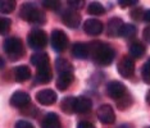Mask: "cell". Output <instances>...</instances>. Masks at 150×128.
<instances>
[{
    "mask_svg": "<svg viewBox=\"0 0 150 128\" xmlns=\"http://www.w3.org/2000/svg\"><path fill=\"white\" fill-rule=\"evenodd\" d=\"M90 48V59L100 67H107L114 60L115 51L110 45L103 41H93L88 44Z\"/></svg>",
    "mask_w": 150,
    "mask_h": 128,
    "instance_id": "cell-1",
    "label": "cell"
},
{
    "mask_svg": "<svg viewBox=\"0 0 150 128\" xmlns=\"http://www.w3.org/2000/svg\"><path fill=\"white\" fill-rule=\"evenodd\" d=\"M19 17L23 21L32 23V25H44L46 22V15L42 11H40L36 5L26 3L19 9Z\"/></svg>",
    "mask_w": 150,
    "mask_h": 128,
    "instance_id": "cell-2",
    "label": "cell"
},
{
    "mask_svg": "<svg viewBox=\"0 0 150 128\" xmlns=\"http://www.w3.org/2000/svg\"><path fill=\"white\" fill-rule=\"evenodd\" d=\"M3 49L11 60H18L21 59L25 54V48H23L22 40L18 37H8L4 40V44H3Z\"/></svg>",
    "mask_w": 150,
    "mask_h": 128,
    "instance_id": "cell-3",
    "label": "cell"
},
{
    "mask_svg": "<svg viewBox=\"0 0 150 128\" xmlns=\"http://www.w3.org/2000/svg\"><path fill=\"white\" fill-rule=\"evenodd\" d=\"M27 44L33 50H41L47 45V33L44 30H32L27 36Z\"/></svg>",
    "mask_w": 150,
    "mask_h": 128,
    "instance_id": "cell-4",
    "label": "cell"
},
{
    "mask_svg": "<svg viewBox=\"0 0 150 128\" xmlns=\"http://www.w3.org/2000/svg\"><path fill=\"white\" fill-rule=\"evenodd\" d=\"M50 44H52V48L57 53H63L68 48V44H69L67 33L62 30H54L52 32V36H50Z\"/></svg>",
    "mask_w": 150,
    "mask_h": 128,
    "instance_id": "cell-5",
    "label": "cell"
},
{
    "mask_svg": "<svg viewBox=\"0 0 150 128\" xmlns=\"http://www.w3.org/2000/svg\"><path fill=\"white\" fill-rule=\"evenodd\" d=\"M107 95L110 97V99L118 100L123 99V97L127 95V87H126L121 81H110V82L107 85Z\"/></svg>",
    "mask_w": 150,
    "mask_h": 128,
    "instance_id": "cell-6",
    "label": "cell"
},
{
    "mask_svg": "<svg viewBox=\"0 0 150 128\" xmlns=\"http://www.w3.org/2000/svg\"><path fill=\"white\" fill-rule=\"evenodd\" d=\"M117 70L123 78H131L135 73V62L131 56H123L117 64Z\"/></svg>",
    "mask_w": 150,
    "mask_h": 128,
    "instance_id": "cell-7",
    "label": "cell"
},
{
    "mask_svg": "<svg viewBox=\"0 0 150 128\" xmlns=\"http://www.w3.org/2000/svg\"><path fill=\"white\" fill-rule=\"evenodd\" d=\"M98 118L104 124H113L115 122V113L109 104H103L98 108Z\"/></svg>",
    "mask_w": 150,
    "mask_h": 128,
    "instance_id": "cell-8",
    "label": "cell"
},
{
    "mask_svg": "<svg viewBox=\"0 0 150 128\" xmlns=\"http://www.w3.org/2000/svg\"><path fill=\"white\" fill-rule=\"evenodd\" d=\"M9 103H11V105L13 108H18V109L22 110L30 105L31 97H30V95L27 92H25V91H16L12 95Z\"/></svg>",
    "mask_w": 150,
    "mask_h": 128,
    "instance_id": "cell-9",
    "label": "cell"
},
{
    "mask_svg": "<svg viewBox=\"0 0 150 128\" xmlns=\"http://www.w3.org/2000/svg\"><path fill=\"white\" fill-rule=\"evenodd\" d=\"M62 21L69 28H77L81 23V14L74 9H66L62 13Z\"/></svg>",
    "mask_w": 150,
    "mask_h": 128,
    "instance_id": "cell-10",
    "label": "cell"
},
{
    "mask_svg": "<svg viewBox=\"0 0 150 128\" xmlns=\"http://www.w3.org/2000/svg\"><path fill=\"white\" fill-rule=\"evenodd\" d=\"M57 94L55 91L50 90V89H45V90H40L36 94V101L39 104H41L44 106L47 105H53L57 101Z\"/></svg>",
    "mask_w": 150,
    "mask_h": 128,
    "instance_id": "cell-11",
    "label": "cell"
},
{
    "mask_svg": "<svg viewBox=\"0 0 150 128\" xmlns=\"http://www.w3.org/2000/svg\"><path fill=\"white\" fill-rule=\"evenodd\" d=\"M125 23L121 18L118 17H113L108 21V27H107V33L109 37H119L121 36V31L123 28Z\"/></svg>",
    "mask_w": 150,
    "mask_h": 128,
    "instance_id": "cell-12",
    "label": "cell"
},
{
    "mask_svg": "<svg viewBox=\"0 0 150 128\" xmlns=\"http://www.w3.org/2000/svg\"><path fill=\"white\" fill-rule=\"evenodd\" d=\"M103 30H104V26L99 19L91 18V19H87V21L83 23V31L86 32L87 35L98 36L103 32Z\"/></svg>",
    "mask_w": 150,
    "mask_h": 128,
    "instance_id": "cell-13",
    "label": "cell"
},
{
    "mask_svg": "<svg viewBox=\"0 0 150 128\" xmlns=\"http://www.w3.org/2000/svg\"><path fill=\"white\" fill-rule=\"evenodd\" d=\"M74 75L73 72H62L58 73V79H57V89L59 91H66L68 87L73 83Z\"/></svg>",
    "mask_w": 150,
    "mask_h": 128,
    "instance_id": "cell-14",
    "label": "cell"
},
{
    "mask_svg": "<svg viewBox=\"0 0 150 128\" xmlns=\"http://www.w3.org/2000/svg\"><path fill=\"white\" fill-rule=\"evenodd\" d=\"M93 108V101L86 96H78L74 101V113L77 114H86Z\"/></svg>",
    "mask_w": 150,
    "mask_h": 128,
    "instance_id": "cell-15",
    "label": "cell"
},
{
    "mask_svg": "<svg viewBox=\"0 0 150 128\" xmlns=\"http://www.w3.org/2000/svg\"><path fill=\"white\" fill-rule=\"evenodd\" d=\"M145 53H146V48H145V45L141 41L135 40V41L129 42V45H128V54L131 55V58L140 59V58H142V56L145 55Z\"/></svg>",
    "mask_w": 150,
    "mask_h": 128,
    "instance_id": "cell-16",
    "label": "cell"
},
{
    "mask_svg": "<svg viewBox=\"0 0 150 128\" xmlns=\"http://www.w3.org/2000/svg\"><path fill=\"white\" fill-rule=\"evenodd\" d=\"M41 128H62V122L57 113H47L41 120Z\"/></svg>",
    "mask_w": 150,
    "mask_h": 128,
    "instance_id": "cell-17",
    "label": "cell"
},
{
    "mask_svg": "<svg viewBox=\"0 0 150 128\" xmlns=\"http://www.w3.org/2000/svg\"><path fill=\"white\" fill-rule=\"evenodd\" d=\"M72 55L77 59H87L90 56V48L88 44L74 42L72 46Z\"/></svg>",
    "mask_w": 150,
    "mask_h": 128,
    "instance_id": "cell-18",
    "label": "cell"
},
{
    "mask_svg": "<svg viewBox=\"0 0 150 128\" xmlns=\"http://www.w3.org/2000/svg\"><path fill=\"white\" fill-rule=\"evenodd\" d=\"M53 78V72L50 65L42 67V68H37L36 70V76H35V83H49Z\"/></svg>",
    "mask_w": 150,
    "mask_h": 128,
    "instance_id": "cell-19",
    "label": "cell"
},
{
    "mask_svg": "<svg viewBox=\"0 0 150 128\" xmlns=\"http://www.w3.org/2000/svg\"><path fill=\"white\" fill-rule=\"evenodd\" d=\"M13 75L17 82H26L31 78V69L27 65H18L13 69Z\"/></svg>",
    "mask_w": 150,
    "mask_h": 128,
    "instance_id": "cell-20",
    "label": "cell"
},
{
    "mask_svg": "<svg viewBox=\"0 0 150 128\" xmlns=\"http://www.w3.org/2000/svg\"><path fill=\"white\" fill-rule=\"evenodd\" d=\"M31 64H32V65H35L36 68H42V67L50 65L49 55H47L46 53H44V51L35 53L31 56Z\"/></svg>",
    "mask_w": 150,
    "mask_h": 128,
    "instance_id": "cell-21",
    "label": "cell"
},
{
    "mask_svg": "<svg viewBox=\"0 0 150 128\" xmlns=\"http://www.w3.org/2000/svg\"><path fill=\"white\" fill-rule=\"evenodd\" d=\"M74 101H76V97L66 96L62 101H60V109H62L66 114L74 113Z\"/></svg>",
    "mask_w": 150,
    "mask_h": 128,
    "instance_id": "cell-22",
    "label": "cell"
},
{
    "mask_svg": "<svg viewBox=\"0 0 150 128\" xmlns=\"http://www.w3.org/2000/svg\"><path fill=\"white\" fill-rule=\"evenodd\" d=\"M55 68L58 73H62V72H73V67L72 64L68 62L67 59L64 58H58L55 60Z\"/></svg>",
    "mask_w": 150,
    "mask_h": 128,
    "instance_id": "cell-23",
    "label": "cell"
},
{
    "mask_svg": "<svg viewBox=\"0 0 150 128\" xmlns=\"http://www.w3.org/2000/svg\"><path fill=\"white\" fill-rule=\"evenodd\" d=\"M87 13L91 15H103V14H105V8L100 3L93 1L87 6Z\"/></svg>",
    "mask_w": 150,
    "mask_h": 128,
    "instance_id": "cell-24",
    "label": "cell"
},
{
    "mask_svg": "<svg viewBox=\"0 0 150 128\" xmlns=\"http://www.w3.org/2000/svg\"><path fill=\"white\" fill-rule=\"evenodd\" d=\"M17 3L14 0H1L0 1V12L3 14H9L16 9Z\"/></svg>",
    "mask_w": 150,
    "mask_h": 128,
    "instance_id": "cell-25",
    "label": "cell"
},
{
    "mask_svg": "<svg viewBox=\"0 0 150 128\" xmlns=\"http://www.w3.org/2000/svg\"><path fill=\"white\" fill-rule=\"evenodd\" d=\"M137 33V28L136 26L134 25H125L121 31V37H125V39H132L136 36Z\"/></svg>",
    "mask_w": 150,
    "mask_h": 128,
    "instance_id": "cell-26",
    "label": "cell"
},
{
    "mask_svg": "<svg viewBox=\"0 0 150 128\" xmlns=\"http://www.w3.org/2000/svg\"><path fill=\"white\" fill-rule=\"evenodd\" d=\"M41 4H42L44 8L49 9V11L58 12L60 9V1L59 0H44V1H41Z\"/></svg>",
    "mask_w": 150,
    "mask_h": 128,
    "instance_id": "cell-27",
    "label": "cell"
},
{
    "mask_svg": "<svg viewBox=\"0 0 150 128\" xmlns=\"http://www.w3.org/2000/svg\"><path fill=\"white\" fill-rule=\"evenodd\" d=\"M141 77H142V81L145 83L150 85V58L146 60L145 64L142 65L141 68Z\"/></svg>",
    "mask_w": 150,
    "mask_h": 128,
    "instance_id": "cell-28",
    "label": "cell"
},
{
    "mask_svg": "<svg viewBox=\"0 0 150 128\" xmlns=\"http://www.w3.org/2000/svg\"><path fill=\"white\" fill-rule=\"evenodd\" d=\"M131 104H132V97L127 94L123 99H121V100H118L117 101V108L119 110H126L127 108L131 106Z\"/></svg>",
    "mask_w": 150,
    "mask_h": 128,
    "instance_id": "cell-29",
    "label": "cell"
},
{
    "mask_svg": "<svg viewBox=\"0 0 150 128\" xmlns=\"http://www.w3.org/2000/svg\"><path fill=\"white\" fill-rule=\"evenodd\" d=\"M11 27H12V21L9 18H1L0 19V33H1V35L9 33Z\"/></svg>",
    "mask_w": 150,
    "mask_h": 128,
    "instance_id": "cell-30",
    "label": "cell"
},
{
    "mask_svg": "<svg viewBox=\"0 0 150 128\" xmlns=\"http://www.w3.org/2000/svg\"><path fill=\"white\" fill-rule=\"evenodd\" d=\"M67 3H68V6L71 9H74V11L83 8V5H85V0H68Z\"/></svg>",
    "mask_w": 150,
    "mask_h": 128,
    "instance_id": "cell-31",
    "label": "cell"
},
{
    "mask_svg": "<svg viewBox=\"0 0 150 128\" xmlns=\"http://www.w3.org/2000/svg\"><path fill=\"white\" fill-rule=\"evenodd\" d=\"M129 17H131L134 21H140V19H142V17H144V12H142L141 8H135L129 12Z\"/></svg>",
    "mask_w": 150,
    "mask_h": 128,
    "instance_id": "cell-32",
    "label": "cell"
},
{
    "mask_svg": "<svg viewBox=\"0 0 150 128\" xmlns=\"http://www.w3.org/2000/svg\"><path fill=\"white\" fill-rule=\"evenodd\" d=\"M137 0H119L118 4L121 8H126V6H134L137 4Z\"/></svg>",
    "mask_w": 150,
    "mask_h": 128,
    "instance_id": "cell-33",
    "label": "cell"
},
{
    "mask_svg": "<svg viewBox=\"0 0 150 128\" xmlns=\"http://www.w3.org/2000/svg\"><path fill=\"white\" fill-rule=\"evenodd\" d=\"M14 128H35L32 126V123H30L28 120H18L16 123Z\"/></svg>",
    "mask_w": 150,
    "mask_h": 128,
    "instance_id": "cell-34",
    "label": "cell"
},
{
    "mask_svg": "<svg viewBox=\"0 0 150 128\" xmlns=\"http://www.w3.org/2000/svg\"><path fill=\"white\" fill-rule=\"evenodd\" d=\"M77 128H96V127L91 122H88V120H81V122L77 124Z\"/></svg>",
    "mask_w": 150,
    "mask_h": 128,
    "instance_id": "cell-35",
    "label": "cell"
},
{
    "mask_svg": "<svg viewBox=\"0 0 150 128\" xmlns=\"http://www.w3.org/2000/svg\"><path fill=\"white\" fill-rule=\"evenodd\" d=\"M142 37H144V40L146 42L150 44V25L146 26L144 28V31H142Z\"/></svg>",
    "mask_w": 150,
    "mask_h": 128,
    "instance_id": "cell-36",
    "label": "cell"
},
{
    "mask_svg": "<svg viewBox=\"0 0 150 128\" xmlns=\"http://www.w3.org/2000/svg\"><path fill=\"white\" fill-rule=\"evenodd\" d=\"M142 19H144L145 22L150 23V9H148V11L144 12V17H142Z\"/></svg>",
    "mask_w": 150,
    "mask_h": 128,
    "instance_id": "cell-37",
    "label": "cell"
},
{
    "mask_svg": "<svg viewBox=\"0 0 150 128\" xmlns=\"http://www.w3.org/2000/svg\"><path fill=\"white\" fill-rule=\"evenodd\" d=\"M145 100H146V103H148V105L150 106V90L146 92V97H145Z\"/></svg>",
    "mask_w": 150,
    "mask_h": 128,
    "instance_id": "cell-38",
    "label": "cell"
},
{
    "mask_svg": "<svg viewBox=\"0 0 150 128\" xmlns=\"http://www.w3.org/2000/svg\"><path fill=\"white\" fill-rule=\"evenodd\" d=\"M118 128H134L131 126V124H122V126H119Z\"/></svg>",
    "mask_w": 150,
    "mask_h": 128,
    "instance_id": "cell-39",
    "label": "cell"
},
{
    "mask_svg": "<svg viewBox=\"0 0 150 128\" xmlns=\"http://www.w3.org/2000/svg\"><path fill=\"white\" fill-rule=\"evenodd\" d=\"M149 128H150V127H149Z\"/></svg>",
    "mask_w": 150,
    "mask_h": 128,
    "instance_id": "cell-40",
    "label": "cell"
}]
</instances>
